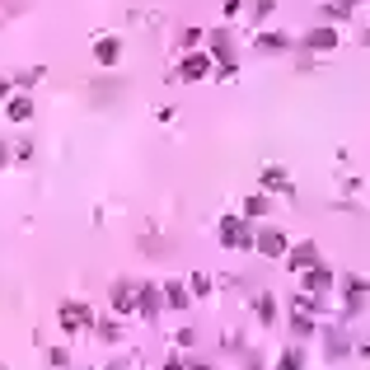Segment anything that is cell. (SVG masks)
I'll use <instances>...</instances> for the list:
<instances>
[{"instance_id":"20","label":"cell","mask_w":370,"mask_h":370,"mask_svg":"<svg viewBox=\"0 0 370 370\" xmlns=\"http://www.w3.org/2000/svg\"><path fill=\"white\" fill-rule=\"evenodd\" d=\"M291 333H295V337H310V333H314V314H300V310H291Z\"/></svg>"},{"instance_id":"27","label":"cell","mask_w":370,"mask_h":370,"mask_svg":"<svg viewBox=\"0 0 370 370\" xmlns=\"http://www.w3.org/2000/svg\"><path fill=\"white\" fill-rule=\"evenodd\" d=\"M174 342H179V347H192V342H197V333H192V328H179V333H174Z\"/></svg>"},{"instance_id":"14","label":"cell","mask_w":370,"mask_h":370,"mask_svg":"<svg viewBox=\"0 0 370 370\" xmlns=\"http://www.w3.org/2000/svg\"><path fill=\"white\" fill-rule=\"evenodd\" d=\"M117 56H122V43H117V38H99V43H94V61H99V66H117Z\"/></svg>"},{"instance_id":"5","label":"cell","mask_w":370,"mask_h":370,"mask_svg":"<svg viewBox=\"0 0 370 370\" xmlns=\"http://www.w3.org/2000/svg\"><path fill=\"white\" fill-rule=\"evenodd\" d=\"M281 263H286V272H305V268H314V263H319V244H314V239H300V244L286 248V258H281Z\"/></svg>"},{"instance_id":"6","label":"cell","mask_w":370,"mask_h":370,"mask_svg":"<svg viewBox=\"0 0 370 370\" xmlns=\"http://www.w3.org/2000/svg\"><path fill=\"white\" fill-rule=\"evenodd\" d=\"M300 281H305V291H310V295H328L337 277H333V268H328V263L319 258L314 268H305V272H300Z\"/></svg>"},{"instance_id":"32","label":"cell","mask_w":370,"mask_h":370,"mask_svg":"<svg viewBox=\"0 0 370 370\" xmlns=\"http://www.w3.org/2000/svg\"><path fill=\"white\" fill-rule=\"evenodd\" d=\"M10 90H14V80H0V103L10 99Z\"/></svg>"},{"instance_id":"34","label":"cell","mask_w":370,"mask_h":370,"mask_svg":"<svg viewBox=\"0 0 370 370\" xmlns=\"http://www.w3.org/2000/svg\"><path fill=\"white\" fill-rule=\"evenodd\" d=\"M342 5H361V0H342Z\"/></svg>"},{"instance_id":"29","label":"cell","mask_w":370,"mask_h":370,"mask_svg":"<svg viewBox=\"0 0 370 370\" xmlns=\"http://www.w3.org/2000/svg\"><path fill=\"white\" fill-rule=\"evenodd\" d=\"M164 370H192V366H188V361H179V356H169V361H164Z\"/></svg>"},{"instance_id":"18","label":"cell","mask_w":370,"mask_h":370,"mask_svg":"<svg viewBox=\"0 0 370 370\" xmlns=\"http://www.w3.org/2000/svg\"><path fill=\"white\" fill-rule=\"evenodd\" d=\"M253 47H258V52H286L291 38H286V33H258V38H253Z\"/></svg>"},{"instance_id":"12","label":"cell","mask_w":370,"mask_h":370,"mask_svg":"<svg viewBox=\"0 0 370 370\" xmlns=\"http://www.w3.org/2000/svg\"><path fill=\"white\" fill-rule=\"evenodd\" d=\"M5 117H10V122H28V117H33V99H28V94H10V99H5Z\"/></svg>"},{"instance_id":"25","label":"cell","mask_w":370,"mask_h":370,"mask_svg":"<svg viewBox=\"0 0 370 370\" xmlns=\"http://www.w3.org/2000/svg\"><path fill=\"white\" fill-rule=\"evenodd\" d=\"M99 337H103V342H122V328L112 324V319H103V324H99Z\"/></svg>"},{"instance_id":"8","label":"cell","mask_w":370,"mask_h":370,"mask_svg":"<svg viewBox=\"0 0 370 370\" xmlns=\"http://www.w3.org/2000/svg\"><path fill=\"white\" fill-rule=\"evenodd\" d=\"M211 70H216V56H211V52H188V56L179 61V75H183V80H206Z\"/></svg>"},{"instance_id":"23","label":"cell","mask_w":370,"mask_h":370,"mask_svg":"<svg viewBox=\"0 0 370 370\" xmlns=\"http://www.w3.org/2000/svg\"><path fill=\"white\" fill-rule=\"evenodd\" d=\"M188 291L192 295H211V277H206V272H192V277H188Z\"/></svg>"},{"instance_id":"17","label":"cell","mask_w":370,"mask_h":370,"mask_svg":"<svg viewBox=\"0 0 370 370\" xmlns=\"http://www.w3.org/2000/svg\"><path fill=\"white\" fill-rule=\"evenodd\" d=\"M253 314H258L263 328H272V324H277V300H272L268 291H258V300H253Z\"/></svg>"},{"instance_id":"19","label":"cell","mask_w":370,"mask_h":370,"mask_svg":"<svg viewBox=\"0 0 370 370\" xmlns=\"http://www.w3.org/2000/svg\"><path fill=\"white\" fill-rule=\"evenodd\" d=\"M263 188H277V192H295V183L286 179V174H281L277 164H272V169H263Z\"/></svg>"},{"instance_id":"24","label":"cell","mask_w":370,"mask_h":370,"mask_svg":"<svg viewBox=\"0 0 370 370\" xmlns=\"http://www.w3.org/2000/svg\"><path fill=\"white\" fill-rule=\"evenodd\" d=\"M324 19H333V23L352 19V5H342V0H333V5H324Z\"/></svg>"},{"instance_id":"26","label":"cell","mask_w":370,"mask_h":370,"mask_svg":"<svg viewBox=\"0 0 370 370\" xmlns=\"http://www.w3.org/2000/svg\"><path fill=\"white\" fill-rule=\"evenodd\" d=\"M272 14V0H253V23H263Z\"/></svg>"},{"instance_id":"28","label":"cell","mask_w":370,"mask_h":370,"mask_svg":"<svg viewBox=\"0 0 370 370\" xmlns=\"http://www.w3.org/2000/svg\"><path fill=\"white\" fill-rule=\"evenodd\" d=\"M47 361H52V366H56V370H61V366H66V361H70V356H66V347H52V352H47Z\"/></svg>"},{"instance_id":"22","label":"cell","mask_w":370,"mask_h":370,"mask_svg":"<svg viewBox=\"0 0 370 370\" xmlns=\"http://www.w3.org/2000/svg\"><path fill=\"white\" fill-rule=\"evenodd\" d=\"M38 80H43V66H33V70H23V75H14V90H23V94H28V90L38 85Z\"/></svg>"},{"instance_id":"1","label":"cell","mask_w":370,"mask_h":370,"mask_svg":"<svg viewBox=\"0 0 370 370\" xmlns=\"http://www.w3.org/2000/svg\"><path fill=\"white\" fill-rule=\"evenodd\" d=\"M216 239H221L225 248H253L258 244V230H253V221H244V216H221Z\"/></svg>"},{"instance_id":"10","label":"cell","mask_w":370,"mask_h":370,"mask_svg":"<svg viewBox=\"0 0 370 370\" xmlns=\"http://www.w3.org/2000/svg\"><path fill=\"white\" fill-rule=\"evenodd\" d=\"M324 352H328V361H342V356H352V342H347V333H342V328H324Z\"/></svg>"},{"instance_id":"2","label":"cell","mask_w":370,"mask_h":370,"mask_svg":"<svg viewBox=\"0 0 370 370\" xmlns=\"http://www.w3.org/2000/svg\"><path fill=\"white\" fill-rule=\"evenodd\" d=\"M56 324L66 328V337H75V333H85V328L94 324V314H90V305L85 300H66L61 310H56Z\"/></svg>"},{"instance_id":"16","label":"cell","mask_w":370,"mask_h":370,"mask_svg":"<svg viewBox=\"0 0 370 370\" xmlns=\"http://www.w3.org/2000/svg\"><path fill=\"white\" fill-rule=\"evenodd\" d=\"M268 211H272L268 192H248V197H244V221H263Z\"/></svg>"},{"instance_id":"33","label":"cell","mask_w":370,"mask_h":370,"mask_svg":"<svg viewBox=\"0 0 370 370\" xmlns=\"http://www.w3.org/2000/svg\"><path fill=\"white\" fill-rule=\"evenodd\" d=\"M361 43H366V47H370V28H366V33H361Z\"/></svg>"},{"instance_id":"31","label":"cell","mask_w":370,"mask_h":370,"mask_svg":"<svg viewBox=\"0 0 370 370\" xmlns=\"http://www.w3.org/2000/svg\"><path fill=\"white\" fill-rule=\"evenodd\" d=\"M10 159H14V150H10V146H5V141H0V169L10 164Z\"/></svg>"},{"instance_id":"11","label":"cell","mask_w":370,"mask_h":370,"mask_svg":"<svg viewBox=\"0 0 370 370\" xmlns=\"http://www.w3.org/2000/svg\"><path fill=\"white\" fill-rule=\"evenodd\" d=\"M112 314H136V286L132 281H117L112 286Z\"/></svg>"},{"instance_id":"4","label":"cell","mask_w":370,"mask_h":370,"mask_svg":"<svg viewBox=\"0 0 370 370\" xmlns=\"http://www.w3.org/2000/svg\"><path fill=\"white\" fill-rule=\"evenodd\" d=\"M159 310H164V286H159V281L136 286V314H141V319H155Z\"/></svg>"},{"instance_id":"30","label":"cell","mask_w":370,"mask_h":370,"mask_svg":"<svg viewBox=\"0 0 370 370\" xmlns=\"http://www.w3.org/2000/svg\"><path fill=\"white\" fill-rule=\"evenodd\" d=\"M244 5H248V0H225V14H239Z\"/></svg>"},{"instance_id":"21","label":"cell","mask_w":370,"mask_h":370,"mask_svg":"<svg viewBox=\"0 0 370 370\" xmlns=\"http://www.w3.org/2000/svg\"><path fill=\"white\" fill-rule=\"evenodd\" d=\"M277 370H305V352L300 347H286V352H281V361H277Z\"/></svg>"},{"instance_id":"15","label":"cell","mask_w":370,"mask_h":370,"mask_svg":"<svg viewBox=\"0 0 370 370\" xmlns=\"http://www.w3.org/2000/svg\"><path fill=\"white\" fill-rule=\"evenodd\" d=\"M206 47H211V56H216V61H230V56H235V38L225 33V28H216V33L206 38Z\"/></svg>"},{"instance_id":"7","label":"cell","mask_w":370,"mask_h":370,"mask_svg":"<svg viewBox=\"0 0 370 370\" xmlns=\"http://www.w3.org/2000/svg\"><path fill=\"white\" fill-rule=\"evenodd\" d=\"M286 248H291V235H286V230H258L253 253H263V258H286Z\"/></svg>"},{"instance_id":"13","label":"cell","mask_w":370,"mask_h":370,"mask_svg":"<svg viewBox=\"0 0 370 370\" xmlns=\"http://www.w3.org/2000/svg\"><path fill=\"white\" fill-rule=\"evenodd\" d=\"M159 286H164V305L169 310H188L192 305V291L183 286V281H159Z\"/></svg>"},{"instance_id":"3","label":"cell","mask_w":370,"mask_h":370,"mask_svg":"<svg viewBox=\"0 0 370 370\" xmlns=\"http://www.w3.org/2000/svg\"><path fill=\"white\" fill-rule=\"evenodd\" d=\"M366 291H370V281L366 277H356V272H352L347 281H342V314H361V310H366Z\"/></svg>"},{"instance_id":"9","label":"cell","mask_w":370,"mask_h":370,"mask_svg":"<svg viewBox=\"0 0 370 370\" xmlns=\"http://www.w3.org/2000/svg\"><path fill=\"white\" fill-rule=\"evenodd\" d=\"M300 47H305V52H319V56L333 52V47H337V28H333V23H319V28H310V33L300 38Z\"/></svg>"}]
</instances>
